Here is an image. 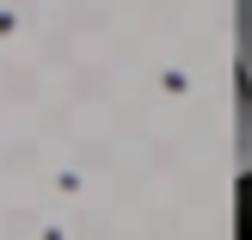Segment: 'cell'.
Returning a JSON list of instances; mask_svg holds the SVG:
<instances>
[{
	"mask_svg": "<svg viewBox=\"0 0 252 240\" xmlns=\"http://www.w3.org/2000/svg\"><path fill=\"white\" fill-rule=\"evenodd\" d=\"M234 172L252 179V86L234 80Z\"/></svg>",
	"mask_w": 252,
	"mask_h": 240,
	"instance_id": "6da1fadb",
	"label": "cell"
},
{
	"mask_svg": "<svg viewBox=\"0 0 252 240\" xmlns=\"http://www.w3.org/2000/svg\"><path fill=\"white\" fill-rule=\"evenodd\" d=\"M234 62H240V80L252 86V0H234Z\"/></svg>",
	"mask_w": 252,
	"mask_h": 240,
	"instance_id": "7a4b0ae2",
	"label": "cell"
}]
</instances>
